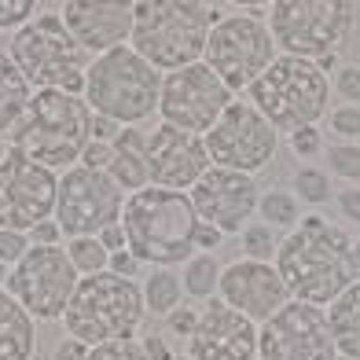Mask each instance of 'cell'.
I'll list each match as a JSON object with an SVG mask.
<instances>
[{"label": "cell", "instance_id": "1", "mask_svg": "<svg viewBox=\"0 0 360 360\" xmlns=\"http://www.w3.org/2000/svg\"><path fill=\"white\" fill-rule=\"evenodd\" d=\"M276 272L294 302L320 309L360 280L349 232L323 214H302L298 228L280 239Z\"/></svg>", "mask_w": 360, "mask_h": 360}, {"label": "cell", "instance_id": "2", "mask_svg": "<svg viewBox=\"0 0 360 360\" xmlns=\"http://www.w3.org/2000/svg\"><path fill=\"white\" fill-rule=\"evenodd\" d=\"M221 22V11L199 0H140L133 4V37L129 48L147 59L158 74L184 70L202 63L210 30Z\"/></svg>", "mask_w": 360, "mask_h": 360}, {"label": "cell", "instance_id": "3", "mask_svg": "<svg viewBox=\"0 0 360 360\" xmlns=\"http://www.w3.org/2000/svg\"><path fill=\"white\" fill-rule=\"evenodd\" d=\"M122 228H125V247L140 257V265L176 269L195 254L199 214H195L188 191H169L151 184L136 195H125Z\"/></svg>", "mask_w": 360, "mask_h": 360}, {"label": "cell", "instance_id": "4", "mask_svg": "<svg viewBox=\"0 0 360 360\" xmlns=\"http://www.w3.org/2000/svg\"><path fill=\"white\" fill-rule=\"evenodd\" d=\"M92 140V110L85 96L34 92L30 107L11 129V151L48 169H70Z\"/></svg>", "mask_w": 360, "mask_h": 360}, {"label": "cell", "instance_id": "5", "mask_svg": "<svg viewBox=\"0 0 360 360\" xmlns=\"http://www.w3.org/2000/svg\"><path fill=\"white\" fill-rule=\"evenodd\" d=\"M162 74L147 59H140L129 44L96 56L85 70V103L92 114L133 129L158 114Z\"/></svg>", "mask_w": 360, "mask_h": 360}, {"label": "cell", "instance_id": "6", "mask_svg": "<svg viewBox=\"0 0 360 360\" xmlns=\"http://www.w3.org/2000/svg\"><path fill=\"white\" fill-rule=\"evenodd\" d=\"M143 294L136 280L125 276L96 272L85 276L77 283L74 298L63 313V331L67 338H77L81 346H103V342H118V338H136L143 327Z\"/></svg>", "mask_w": 360, "mask_h": 360}, {"label": "cell", "instance_id": "7", "mask_svg": "<svg viewBox=\"0 0 360 360\" xmlns=\"http://www.w3.org/2000/svg\"><path fill=\"white\" fill-rule=\"evenodd\" d=\"M247 100L265 114L276 133H298L305 125L327 118L331 77L316 70V63L298 56H276L272 67L247 89Z\"/></svg>", "mask_w": 360, "mask_h": 360}, {"label": "cell", "instance_id": "8", "mask_svg": "<svg viewBox=\"0 0 360 360\" xmlns=\"http://www.w3.org/2000/svg\"><path fill=\"white\" fill-rule=\"evenodd\" d=\"M356 22L349 0H276L269 4V30L280 56L316 63L320 56L342 52Z\"/></svg>", "mask_w": 360, "mask_h": 360}, {"label": "cell", "instance_id": "9", "mask_svg": "<svg viewBox=\"0 0 360 360\" xmlns=\"http://www.w3.org/2000/svg\"><path fill=\"white\" fill-rule=\"evenodd\" d=\"M265 15L269 11L261 8H243L236 15H221V22L210 30L202 63L224 81L232 96L247 92L280 56Z\"/></svg>", "mask_w": 360, "mask_h": 360}, {"label": "cell", "instance_id": "10", "mask_svg": "<svg viewBox=\"0 0 360 360\" xmlns=\"http://www.w3.org/2000/svg\"><path fill=\"white\" fill-rule=\"evenodd\" d=\"M8 56L34 92L52 89L67 96H85V70L92 59L67 30H44L34 19L11 34Z\"/></svg>", "mask_w": 360, "mask_h": 360}, {"label": "cell", "instance_id": "11", "mask_svg": "<svg viewBox=\"0 0 360 360\" xmlns=\"http://www.w3.org/2000/svg\"><path fill=\"white\" fill-rule=\"evenodd\" d=\"M206 155L214 166L257 176L261 169L272 166L276 151H280V133L265 122L250 100H232L228 110L214 122V129L202 136Z\"/></svg>", "mask_w": 360, "mask_h": 360}, {"label": "cell", "instance_id": "12", "mask_svg": "<svg viewBox=\"0 0 360 360\" xmlns=\"http://www.w3.org/2000/svg\"><path fill=\"white\" fill-rule=\"evenodd\" d=\"M77 283L81 276L70 265L67 247H30L26 257L8 272V294L37 323L63 320Z\"/></svg>", "mask_w": 360, "mask_h": 360}, {"label": "cell", "instance_id": "13", "mask_svg": "<svg viewBox=\"0 0 360 360\" xmlns=\"http://www.w3.org/2000/svg\"><path fill=\"white\" fill-rule=\"evenodd\" d=\"M122 210H125V191L110 180V173L70 166L59 176L56 224L63 228L67 239L100 236L103 228L122 224Z\"/></svg>", "mask_w": 360, "mask_h": 360}, {"label": "cell", "instance_id": "14", "mask_svg": "<svg viewBox=\"0 0 360 360\" xmlns=\"http://www.w3.org/2000/svg\"><path fill=\"white\" fill-rule=\"evenodd\" d=\"M228 103H232V92L206 63H191V67L162 77V100H158L162 125L206 136L214 122L228 110Z\"/></svg>", "mask_w": 360, "mask_h": 360}, {"label": "cell", "instance_id": "15", "mask_svg": "<svg viewBox=\"0 0 360 360\" xmlns=\"http://www.w3.org/2000/svg\"><path fill=\"white\" fill-rule=\"evenodd\" d=\"M257 360H338L327 309L290 298L257 327Z\"/></svg>", "mask_w": 360, "mask_h": 360}, {"label": "cell", "instance_id": "16", "mask_svg": "<svg viewBox=\"0 0 360 360\" xmlns=\"http://www.w3.org/2000/svg\"><path fill=\"white\" fill-rule=\"evenodd\" d=\"M56 169L8 151V158L0 162V228L30 236L41 221L56 217Z\"/></svg>", "mask_w": 360, "mask_h": 360}, {"label": "cell", "instance_id": "17", "mask_svg": "<svg viewBox=\"0 0 360 360\" xmlns=\"http://www.w3.org/2000/svg\"><path fill=\"white\" fill-rule=\"evenodd\" d=\"M188 195H191V206L199 214V221L214 224L224 236H243V228L257 214L261 184H257V176L210 166Z\"/></svg>", "mask_w": 360, "mask_h": 360}, {"label": "cell", "instance_id": "18", "mask_svg": "<svg viewBox=\"0 0 360 360\" xmlns=\"http://www.w3.org/2000/svg\"><path fill=\"white\" fill-rule=\"evenodd\" d=\"M217 298L228 309H236V313H243L247 320H254L261 327L272 313H280L290 302V294L280 280V272H276V265L236 257V261H228L224 272H221Z\"/></svg>", "mask_w": 360, "mask_h": 360}, {"label": "cell", "instance_id": "19", "mask_svg": "<svg viewBox=\"0 0 360 360\" xmlns=\"http://www.w3.org/2000/svg\"><path fill=\"white\" fill-rule=\"evenodd\" d=\"M147 166H151L155 188L191 191L214 162L206 155L202 136L173 129V125H158L155 133H147Z\"/></svg>", "mask_w": 360, "mask_h": 360}, {"label": "cell", "instance_id": "20", "mask_svg": "<svg viewBox=\"0 0 360 360\" xmlns=\"http://www.w3.org/2000/svg\"><path fill=\"white\" fill-rule=\"evenodd\" d=\"M191 360H257V323L236 309H228L221 298L202 305L199 327L188 338Z\"/></svg>", "mask_w": 360, "mask_h": 360}, {"label": "cell", "instance_id": "21", "mask_svg": "<svg viewBox=\"0 0 360 360\" xmlns=\"http://www.w3.org/2000/svg\"><path fill=\"white\" fill-rule=\"evenodd\" d=\"M67 34L89 56H107L133 37V4L118 0H70L59 8Z\"/></svg>", "mask_w": 360, "mask_h": 360}, {"label": "cell", "instance_id": "22", "mask_svg": "<svg viewBox=\"0 0 360 360\" xmlns=\"http://www.w3.org/2000/svg\"><path fill=\"white\" fill-rule=\"evenodd\" d=\"M114 147V158H110V180L118 184L122 191L136 195L143 188H151V166H147V133L143 129H122L118 140L110 143Z\"/></svg>", "mask_w": 360, "mask_h": 360}, {"label": "cell", "instance_id": "23", "mask_svg": "<svg viewBox=\"0 0 360 360\" xmlns=\"http://www.w3.org/2000/svg\"><path fill=\"white\" fill-rule=\"evenodd\" d=\"M37 349V320L0 290V360H34Z\"/></svg>", "mask_w": 360, "mask_h": 360}, {"label": "cell", "instance_id": "24", "mask_svg": "<svg viewBox=\"0 0 360 360\" xmlns=\"http://www.w3.org/2000/svg\"><path fill=\"white\" fill-rule=\"evenodd\" d=\"M327 323H331V338L338 346V356H360V280L331 302Z\"/></svg>", "mask_w": 360, "mask_h": 360}, {"label": "cell", "instance_id": "25", "mask_svg": "<svg viewBox=\"0 0 360 360\" xmlns=\"http://www.w3.org/2000/svg\"><path fill=\"white\" fill-rule=\"evenodd\" d=\"M30 81L19 74V67L11 63L8 52H0V133H11L15 122L22 118V110L30 107Z\"/></svg>", "mask_w": 360, "mask_h": 360}, {"label": "cell", "instance_id": "26", "mask_svg": "<svg viewBox=\"0 0 360 360\" xmlns=\"http://www.w3.org/2000/svg\"><path fill=\"white\" fill-rule=\"evenodd\" d=\"M221 272L224 265L217 261V254H191L180 265V287L195 302H214V294L221 287Z\"/></svg>", "mask_w": 360, "mask_h": 360}, {"label": "cell", "instance_id": "27", "mask_svg": "<svg viewBox=\"0 0 360 360\" xmlns=\"http://www.w3.org/2000/svg\"><path fill=\"white\" fill-rule=\"evenodd\" d=\"M143 294V309L151 316H169L173 309H180L184 287H180V272L176 269H151L140 283Z\"/></svg>", "mask_w": 360, "mask_h": 360}, {"label": "cell", "instance_id": "28", "mask_svg": "<svg viewBox=\"0 0 360 360\" xmlns=\"http://www.w3.org/2000/svg\"><path fill=\"white\" fill-rule=\"evenodd\" d=\"M257 217L265 221L272 232H294L302 221V202L298 195H294L290 188H265L261 191V202H257Z\"/></svg>", "mask_w": 360, "mask_h": 360}, {"label": "cell", "instance_id": "29", "mask_svg": "<svg viewBox=\"0 0 360 360\" xmlns=\"http://www.w3.org/2000/svg\"><path fill=\"white\" fill-rule=\"evenodd\" d=\"M290 191L298 195V202H305V206H323V202L335 199L331 173L320 169V166H298V169H294Z\"/></svg>", "mask_w": 360, "mask_h": 360}, {"label": "cell", "instance_id": "30", "mask_svg": "<svg viewBox=\"0 0 360 360\" xmlns=\"http://www.w3.org/2000/svg\"><path fill=\"white\" fill-rule=\"evenodd\" d=\"M67 257L70 265L77 269V276H96V272H107L110 265V254L100 243V236H85V239H67Z\"/></svg>", "mask_w": 360, "mask_h": 360}, {"label": "cell", "instance_id": "31", "mask_svg": "<svg viewBox=\"0 0 360 360\" xmlns=\"http://www.w3.org/2000/svg\"><path fill=\"white\" fill-rule=\"evenodd\" d=\"M239 250L247 261H265V265H276V250H280V236L272 232L265 221H250L239 236Z\"/></svg>", "mask_w": 360, "mask_h": 360}, {"label": "cell", "instance_id": "32", "mask_svg": "<svg viewBox=\"0 0 360 360\" xmlns=\"http://www.w3.org/2000/svg\"><path fill=\"white\" fill-rule=\"evenodd\" d=\"M323 162H327V173L331 176L346 180V184H360V143H346V140L327 143Z\"/></svg>", "mask_w": 360, "mask_h": 360}, {"label": "cell", "instance_id": "33", "mask_svg": "<svg viewBox=\"0 0 360 360\" xmlns=\"http://www.w3.org/2000/svg\"><path fill=\"white\" fill-rule=\"evenodd\" d=\"M287 147H290V155L294 158H302V162H313L327 151V140H323V129L320 125H305L298 129V133H290L287 136Z\"/></svg>", "mask_w": 360, "mask_h": 360}, {"label": "cell", "instance_id": "34", "mask_svg": "<svg viewBox=\"0 0 360 360\" xmlns=\"http://www.w3.org/2000/svg\"><path fill=\"white\" fill-rule=\"evenodd\" d=\"M327 129L346 143H360V107L338 103L335 110H327Z\"/></svg>", "mask_w": 360, "mask_h": 360}, {"label": "cell", "instance_id": "35", "mask_svg": "<svg viewBox=\"0 0 360 360\" xmlns=\"http://www.w3.org/2000/svg\"><path fill=\"white\" fill-rule=\"evenodd\" d=\"M41 15L37 0H0V30H22Z\"/></svg>", "mask_w": 360, "mask_h": 360}, {"label": "cell", "instance_id": "36", "mask_svg": "<svg viewBox=\"0 0 360 360\" xmlns=\"http://www.w3.org/2000/svg\"><path fill=\"white\" fill-rule=\"evenodd\" d=\"M85 360H147L140 338H118V342H103V346H92Z\"/></svg>", "mask_w": 360, "mask_h": 360}, {"label": "cell", "instance_id": "37", "mask_svg": "<svg viewBox=\"0 0 360 360\" xmlns=\"http://www.w3.org/2000/svg\"><path fill=\"white\" fill-rule=\"evenodd\" d=\"M331 92L338 96L342 103L360 107V67H356V63H342V67L335 70V77H331Z\"/></svg>", "mask_w": 360, "mask_h": 360}, {"label": "cell", "instance_id": "38", "mask_svg": "<svg viewBox=\"0 0 360 360\" xmlns=\"http://www.w3.org/2000/svg\"><path fill=\"white\" fill-rule=\"evenodd\" d=\"M199 313H202V309H195V305H180V309H173V313L166 316V335L188 342V338L195 335V327H199Z\"/></svg>", "mask_w": 360, "mask_h": 360}, {"label": "cell", "instance_id": "39", "mask_svg": "<svg viewBox=\"0 0 360 360\" xmlns=\"http://www.w3.org/2000/svg\"><path fill=\"white\" fill-rule=\"evenodd\" d=\"M26 250H30V236L0 228V265L15 269V265H19V261L26 257Z\"/></svg>", "mask_w": 360, "mask_h": 360}, {"label": "cell", "instance_id": "40", "mask_svg": "<svg viewBox=\"0 0 360 360\" xmlns=\"http://www.w3.org/2000/svg\"><path fill=\"white\" fill-rule=\"evenodd\" d=\"M335 210L342 221L349 224H360V184H346L335 191Z\"/></svg>", "mask_w": 360, "mask_h": 360}, {"label": "cell", "instance_id": "41", "mask_svg": "<svg viewBox=\"0 0 360 360\" xmlns=\"http://www.w3.org/2000/svg\"><path fill=\"white\" fill-rule=\"evenodd\" d=\"M110 158H114V147L110 143H100V140H89V147L81 151V162L77 166H85V169H100L107 173L110 169Z\"/></svg>", "mask_w": 360, "mask_h": 360}, {"label": "cell", "instance_id": "42", "mask_svg": "<svg viewBox=\"0 0 360 360\" xmlns=\"http://www.w3.org/2000/svg\"><path fill=\"white\" fill-rule=\"evenodd\" d=\"M224 239H228V236H224V232H217L214 224L199 221V228H195V254H217Z\"/></svg>", "mask_w": 360, "mask_h": 360}, {"label": "cell", "instance_id": "43", "mask_svg": "<svg viewBox=\"0 0 360 360\" xmlns=\"http://www.w3.org/2000/svg\"><path fill=\"white\" fill-rule=\"evenodd\" d=\"M140 346H143V353H147V360H173L176 356V349L169 346V335L166 331H151V335H143L140 338Z\"/></svg>", "mask_w": 360, "mask_h": 360}, {"label": "cell", "instance_id": "44", "mask_svg": "<svg viewBox=\"0 0 360 360\" xmlns=\"http://www.w3.org/2000/svg\"><path fill=\"white\" fill-rule=\"evenodd\" d=\"M107 269H110L114 276H125V280H136L143 265H140V257H136L133 250L125 247V250H118V254H110V265H107Z\"/></svg>", "mask_w": 360, "mask_h": 360}, {"label": "cell", "instance_id": "45", "mask_svg": "<svg viewBox=\"0 0 360 360\" xmlns=\"http://www.w3.org/2000/svg\"><path fill=\"white\" fill-rule=\"evenodd\" d=\"M59 243H63V228L56 224V217L41 221L34 232H30V247H59Z\"/></svg>", "mask_w": 360, "mask_h": 360}, {"label": "cell", "instance_id": "46", "mask_svg": "<svg viewBox=\"0 0 360 360\" xmlns=\"http://www.w3.org/2000/svg\"><path fill=\"white\" fill-rule=\"evenodd\" d=\"M89 356V346H81L77 338H59V346L52 349V360H85Z\"/></svg>", "mask_w": 360, "mask_h": 360}, {"label": "cell", "instance_id": "47", "mask_svg": "<svg viewBox=\"0 0 360 360\" xmlns=\"http://www.w3.org/2000/svg\"><path fill=\"white\" fill-rule=\"evenodd\" d=\"M122 133V125L118 122H110V118H100V114H92V140H100V143H114Z\"/></svg>", "mask_w": 360, "mask_h": 360}, {"label": "cell", "instance_id": "48", "mask_svg": "<svg viewBox=\"0 0 360 360\" xmlns=\"http://www.w3.org/2000/svg\"><path fill=\"white\" fill-rule=\"evenodd\" d=\"M100 243L107 247V254H118V250H125V228H122V224H110V228H103V232H100Z\"/></svg>", "mask_w": 360, "mask_h": 360}, {"label": "cell", "instance_id": "49", "mask_svg": "<svg viewBox=\"0 0 360 360\" xmlns=\"http://www.w3.org/2000/svg\"><path fill=\"white\" fill-rule=\"evenodd\" d=\"M8 272H11L8 265H0V290H8Z\"/></svg>", "mask_w": 360, "mask_h": 360}, {"label": "cell", "instance_id": "50", "mask_svg": "<svg viewBox=\"0 0 360 360\" xmlns=\"http://www.w3.org/2000/svg\"><path fill=\"white\" fill-rule=\"evenodd\" d=\"M8 151H11V147L4 143V136H0V162H4V158H8Z\"/></svg>", "mask_w": 360, "mask_h": 360}, {"label": "cell", "instance_id": "51", "mask_svg": "<svg viewBox=\"0 0 360 360\" xmlns=\"http://www.w3.org/2000/svg\"><path fill=\"white\" fill-rule=\"evenodd\" d=\"M353 257H356V265H360V239H353Z\"/></svg>", "mask_w": 360, "mask_h": 360}, {"label": "cell", "instance_id": "52", "mask_svg": "<svg viewBox=\"0 0 360 360\" xmlns=\"http://www.w3.org/2000/svg\"><path fill=\"white\" fill-rule=\"evenodd\" d=\"M173 360H191V356H188V353H176V356H173Z\"/></svg>", "mask_w": 360, "mask_h": 360}, {"label": "cell", "instance_id": "53", "mask_svg": "<svg viewBox=\"0 0 360 360\" xmlns=\"http://www.w3.org/2000/svg\"><path fill=\"white\" fill-rule=\"evenodd\" d=\"M338 360H360V356H338Z\"/></svg>", "mask_w": 360, "mask_h": 360}]
</instances>
